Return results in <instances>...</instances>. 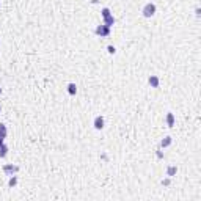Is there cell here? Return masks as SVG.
<instances>
[{"mask_svg":"<svg viewBox=\"0 0 201 201\" xmlns=\"http://www.w3.org/2000/svg\"><path fill=\"white\" fill-rule=\"evenodd\" d=\"M171 141H173L171 137H165V138H162V141H160L159 146H160V148H168V146L171 145Z\"/></svg>","mask_w":201,"mask_h":201,"instance_id":"52a82bcc","label":"cell"},{"mask_svg":"<svg viewBox=\"0 0 201 201\" xmlns=\"http://www.w3.org/2000/svg\"><path fill=\"white\" fill-rule=\"evenodd\" d=\"M107 50H109V53H115V52H116V49H115L113 46H109V47H107Z\"/></svg>","mask_w":201,"mask_h":201,"instance_id":"9a60e30c","label":"cell"},{"mask_svg":"<svg viewBox=\"0 0 201 201\" xmlns=\"http://www.w3.org/2000/svg\"><path fill=\"white\" fill-rule=\"evenodd\" d=\"M6 154H8V146L3 143V145L0 146V157L3 159V157H6Z\"/></svg>","mask_w":201,"mask_h":201,"instance_id":"8fae6325","label":"cell"},{"mask_svg":"<svg viewBox=\"0 0 201 201\" xmlns=\"http://www.w3.org/2000/svg\"><path fill=\"white\" fill-rule=\"evenodd\" d=\"M94 33L98 35V36H100V38H105V36H109V35H110V27H107V25L100 24V25L96 27Z\"/></svg>","mask_w":201,"mask_h":201,"instance_id":"7a4b0ae2","label":"cell"},{"mask_svg":"<svg viewBox=\"0 0 201 201\" xmlns=\"http://www.w3.org/2000/svg\"><path fill=\"white\" fill-rule=\"evenodd\" d=\"M0 135H3V137L6 138V135H8V130H6V126L5 124H2L0 123Z\"/></svg>","mask_w":201,"mask_h":201,"instance_id":"7c38bea8","label":"cell"},{"mask_svg":"<svg viewBox=\"0 0 201 201\" xmlns=\"http://www.w3.org/2000/svg\"><path fill=\"white\" fill-rule=\"evenodd\" d=\"M141 13H143V16L145 17H152L154 14H156V5L154 3H146L145 6H143V10H141Z\"/></svg>","mask_w":201,"mask_h":201,"instance_id":"6da1fadb","label":"cell"},{"mask_svg":"<svg viewBox=\"0 0 201 201\" xmlns=\"http://www.w3.org/2000/svg\"><path fill=\"white\" fill-rule=\"evenodd\" d=\"M170 182H171V181H170V177H167V179H162V185H170Z\"/></svg>","mask_w":201,"mask_h":201,"instance_id":"2e32d148","label":"cell"},{"mask_svg":"<svg viewBox=\"0 0 201 201\" xmlns=\"http://www.w3.org/2000/svg\"><path fill=\"white\" fill-rule=\"evenodd\" d=\"M148 83H149L152 88H159V85H160V80H159V77H157V76H149V79H148Z\"/></svg>","mask_w":201,"mask_h":201,"instance_id":"5b68a950","label":"cell"},{"mask_svg":"<svg viewBox=\"0 0 201 201\" xmlns=\"http://www.w3.org/2000/svg\"><path fill=\"white\" fill-rule=\"evenodd\" d=\"M93 126H94V129H104V126H105V119H104V116H96L94 121H93Z\"/></svg>","mask_w":201,"mask_h":201,"instance_id":"277c9868","label":"cell"},{"mask_svg":"<svg viewBox=\"0 0 201 201\" xmlns=\"http://www.w3.org/2000/svg\"><path fill=\"white\" fill-rule=\"evenodd\" d=\"M0 112H2V105H0Z\"/></svg>","mask_w":201,"mask_h":201,"instance_id":"ffe728a7","label":"cell"},{"mask_svg":"<svg viewBox=\"0 0 201 201\" xmlns=\"http://www.w3.org/2000/svg\"><path fill=\"white\" fill-rule=\"evenodd\" d=\"M3 143H5V137H3V135H0V146H2Z\"/></svg>","mask_w":201,"mask_h":201,"instance_id":"ac0fdd59","label":"cell"},{"mask_svg":"<svg viewBox=\"0 0 201 201\" xmlns=\"http://www.w3.org/2000/svg\"><path fill=\"white\" fill-rule=\"evenodd\" d=\"M157 157H159V159H162V157H164V152H162V151L159 149L157 151Z\"/></svg>","mask_w":201,"mask_h":201,"instance_id":"e0dca14e","label":"cell"},{"mask_svg":"<svg viewBox=\"0 0 201 201\" xmlns=\"http://www.w3.org/2000/svg\"><path fill=\"white\" fill-rule=\"evenodd\" d=\"M176 173H177V167H176V165H170V167L167 168V176L168 177H173Z\"/></svg>","mask_w":201,"mask_h":201,"instance_id":"8992f818","label":"cell"},{"mask_svg":"<svg viewBox=\"0 0 201 201\" xmlns=\"http://www.w3.org/2000/svg\"><path fill=\"white\" fill-rule=\"evenodd\" d=\"M113 24H115V17H113V14H110V16L104 17V25H107V27H112Z\"/></svg>","mask_w":201,"mask_h":201,"instance_id":"ba28073f","label":"cell"},{"mask_svg":"<svg viewBox=\"0 0 201 201\" xmlns=\"http://www.w3.org/2000/svg\"><path fill=\"white\" fill-rule=\"evenodd\" d=\"M0 94H2V88H0Z\"/></svg>","mask_w":201,"mask_h":201,"instance_id":"d6986e66","label":"cell"},{"mask_svg":"<svg viewBox=\"0 0 201 201\" xmlns=\"http://www.w3.org/2000/svg\"><path fill=\"white\" fill-rule=\"evenodd\" d=\"M16 184H17V177L16 176H11L10 181H8V187H14Z\"/></svg>","mask_w":201,"mask_h":201,"instance_id":"4fadbf2b","label":"cell"},{"mask_svg":"<svg viewBox=\"0 0 201 201\" xmlns=\"http://www.w3.org/2000/svg\"><path fill=\"white\" fill-rule=\"evenodd\" d=\"M68 93L71 96H76V93H77V85L76 83H68Z\"/></svg>","mask_w":201,"mask_h":201,"instance_id":"30bf717a","label":"cell"},{"mask_svg":"<svg viewBox=\"0 0 201 201\" xmlns=\"http://www.w3.org/2000/svg\"><path fill=\"white\" fill-rule=\"evenodd\" d=\"M17 171H19V167H17V165H13V164L3 165V173H5L6 176H13V175H16Z\"/></svg>","mask_w":201,"mask_h":201,"instance_id":"3957f363","label":"cell"},{"mask_svg":"<svg viewBox=\"0 0 201 201\" xmlns=\"http://www.w3.org/2000/svg\"><path fill=\"white\" fill-rule=\"evenodd\" d=\"M100 14H102V17H107L112 14V11H110V8H102L100 10Z\"/></svg>","mask_w":201,"mask_h":201,"instance_id":"5bb4252c","label":"cell"},{"mask_svg":"<svg viewBox=\"0 0 201 201\" xmlns=\"http://www.w3.org/2000/svg\"><path fill=\"white\" fill-rule=\"evenodd\" d=\"M167 126L168 127H173L175 126V115L170 112V113H167Z\"/></svg>","mask_w":201,"mask_h":201,"instance_id":"9c48e42d","label":"cell"}]
</instances>
